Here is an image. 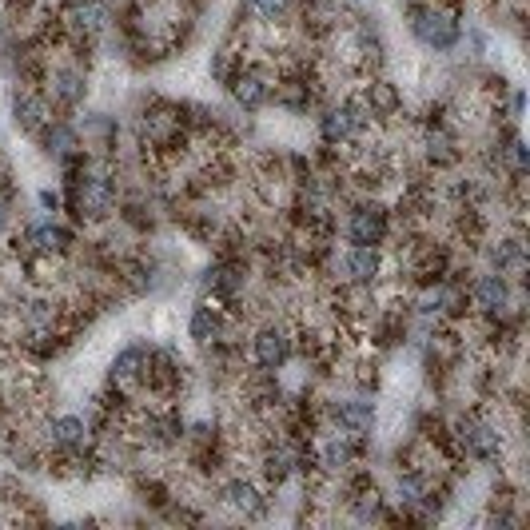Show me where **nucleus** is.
Here are the masks:
<instances>
[{
	"instance_id": "obj_1",
	"label": "nucleus",
	"mask_w": 530,
	"mask_h": 530,
	"mask_svg": "<svg viewBox=\"0 0 530 530\" xmlns=\"http://www.w3.org/2000/svg\"><path fill=\"white\" fill-rule=\"evenodd\" d=\"M403 24L419 48L431 56H451L463 44V8L459 4H435V0H399Z\"/></svg>"
},
{
	"instance_id": "obj_2",
	"label": "nucleus",
	"mask_w": 530,
	"mask_h": 530,
	"mask_svg": "<svg viewBox=\"0 0 530 530\" xmlns=\"http://www.w3.org/2000/svg\"><path fill=\"white\" fill-rule=\"evenodd\" d=\"M395 236V212L387 196H359L339 212V244L387 248Z\"/></svg>"
},
{
	"instance_id": "obj_3",
	"label": "nucleus",
	"mask_w": 530,
	"mask_h": 530,
	"mask_svg": "<svg viewBox=\"0 0 530 530\" xmlns=\"http://www.w3.org/2000/svg\"><path fill=\"white\" fill-rule=\"evenodd\" d=\"M40 92H44V100L52 104L56 116H76V112H84V104H88V96H92V68H84V64L60 56V52H52Z\"/></svg>"
},
{
	"instance_id": "obj_4",
	"label": "nucleus",
	"mask_w": 530,
	"mask_h": 530,
	"mask_svg": "<svg viewBox=\"0 0 530 530\" xmlns=\"http://www.w3.org/2000/svg\"><path fill=\"white\" fill-rule=\"evenodd\" d=\"M212 495H216V503H220L232 519L260 523V519L271 515L279 491H267L252 471H228L224 479H216V491H212Z\"/></svg>"
},
{
	"instance_id": "obj_5",
	"label": "nucleus",
	"mask_w": 530,
	"mask_h": 530,
	"mask_svg": "<svg viewBox=\"0 0 530 530\" xmlns=\"http://www.w3.org/2000/svg\"><path fill=\"white\" fill-rule=\"evenodd\" d=\"M275 84H279V68H275L271 60H240V68L228 76L224 92H228V100L236 104V112L256 116V112L271 108Z\"/></svg>"
},
{
	"instance_id": "obj_6",
	"label": "nucleus",
	"mask_w": 530,
	"mask_h": 530,
	"mask_svg": "<svg viewBox=\"0 0 530 530\" xmlns=\"http://www.w3.org/2000/svg\"><path fill=\"white\" fill-rule=\"evenodd\" d=\"M295 363V343H291V315H271L252 323L248 331V367L260 371H283Z\"/></svg>"
},
{
	"instance_id": "obj_7",
	"label": "nucleus",
	"mask_w": 530,
	"mask_h": 530,
	"mask_svg": "<svg viewBox=\"0 0 530 530\" xmlns=\"http://www.w3.org/2000/svg\"><path fill=\"white\" fill-rule=\"evenodd\" d=\"M335 283H355V287H379L391 283V260L383 248H351L339 244L331 256V275Z\"/></svg>"
},
{
	"instance_id": "obj_8",
	"label": "nucleus",
	"mask_w": 530,
	"mask_h": 530,
	"mask_svg": "<svg viewBox=\"0 0 530 530\" xmlns=\"http://www.w3.org/2000/svg\"><path fill=\"white\" fill-rule=\"evenodd\" d=\"M379 427V411L371 403V395H323V431H339V435H359V439H375Z\"/></svg>"
},
{
	"instance_id": "obj_9",
	"label": "nucleus",
	"mask_w": 530,
	"mask_h": 530,
	"mask_svg": "<svg viewBox=\"0 0 530 530\" xmlns=\"http://www.w3.org/2000/svg\"><path fill=\"white\" fill-rule=\"evenodd\" d=\"M148 347L152 339H128L124 347H116V355L108 359V375L104 383L128 391L132 399H140V383H144V367H148Z\"/></svg>"
},
{
	"instance_id": "obj_10",
	"label": "nucleus",
	"mask_w": 530,
	"mask_h": 530,
	"mask_svg": "<svg viewBox=\"0 0 530 530\" xmlns=\"http://www.w3.org/2000/svg\"><path fill=\"white\" fill-rule=\"evenodd\" d=\"M56 112H52V104L44 100V92L40 88H28V84H12V92H8V120H12V128L20 132V136H36L48 120H52Z\"/></svg>"
},
{
	"instance_id": "obj_11",
	"label": "nucleus",
	"mask_w": 530,
	"mask_h": 530,
	"mask_svg": "<svg viewBox=\"0 0 530 530\" xmlns=\"http://www.w3.org/2000/svg\"><path fill=\"white\" fill-rule=\"evenodd\" d=\"M359 92H363V100H367V108H371V116H375L379 128L395 124V120L407 112L403 88H399L387 72H379V76H363V80H359Z\"/></svg>"
},
{
	"instance_id": "obj_12",
	"label": "nucleus",
	"mask_w": 530,
	"mask_h": 530,
	"mask_svg": "<svg viewBox=\"0 0 530 530\" xmlns=\"http://www.w3.org/2000/svg\"><path fill=\"white\" fill-rule=\"evenodd\" d=\"M44 439L48 447H92V427L84 419V411H48L44 415Z\"/></svg>"
},
{
	"instance_id": "obj_13",
	"label": "nucleus",
	"mask_w": 530,
	"mask_h": 530,
	"mask_svg": "<svg viewBox=\"0 0 530 530\" xmlns=\"http://www.w3.org/2000/svg\"><path fill=\"white\" fill-rule=\"evenodd\" d=\"M76 128H80L84 148H92V152H108V156L120 152V136H124V128H120V120H116L112 112H76Z\"/></svg>"
},
{
	"instance_id": "obj_14",
	"label": "nucleus",
	"mask_w": 530,
	"mask_h": 530,
	"mask_svg": "<svg viewBox=\"0 0 530 530\" xmlns=\"http://www.w3.org/2000/svg\"><path fill=\"white\" fill-rule=\"evenodd\" d=\"M32 144L40 148V156H48L52 164L60 160V156H68V152H76V148H84V140H80V128H76V116H52L36 136H32Z\"/></svg>"
},
{
	"instance_id": "obj_15",
	"label": "nucleus",
	"mask_w": 530,
	"mask_h": 530,
	"mask_svg": "<svg viewBox=\"0 0 530 530\" xmlns=\"http://www.w3.org/2000/svg\"><path fill=\"white\" fill-rule=\"evenodd\" d=\"M240 60H244V52H240V44H232L228 36L208 52V76H212V84H228V76L240 68Z\"/></svg>"
},
{
	"instance_id": "obj_16",
	"label": "nucleus",
	"mask_w": 530,
	"mask_h": 530,
	"mask_svg": "<svg viewBox=\"0 0 530 530\" xmlns=\"http://www.w3.org/2000/svg\"><path fill=\"white\" fill-rule=\"evenodd\" d=\"M295 4L299 0H252V12L260 24H295Z\"/></svg>"
},
{
	"instance_id": "obj_17",
	"label": "nucleus",
	"mask_w": 530,
	"mask_h": 530,
	"mask_svg": "<svg viewBox=\"0 0 530 530\" xmlns=\"http://www.w3.org/2000/svg\"><path fill=\"white\" fill-rule=\"evenodd\" d=\"M459 44L471 48V60H483V56L491 52V36H487L483 28H463V40H459Z\"/></svg>"
},
{
	"instance_id": "obj_18",
	"label": "nucleus",
	"mask_w": 530,
	"mask_h": 530,
	"mask_svg": "<svg viewBox=\"0 0 530 530\" xmlns=\"http://www.w3.org/2000/svg\"><path fill=\"white\" fill-rule=\"evenodd\" d=\"M36 204H40L44 216H60V212H64V196H60L56 188H40V192H36Z\"/></svg>"
},
{
	"instance_id": "obj_19",
	"label": "nucleus",
	"mask_w": 530,
	"mask_h": 530,
	"mask_svg": "<svg viewBox=\"0 0 530 530\" xmlns=\"http://www.w3.org/2000/svg\"><path fill=\"white\" fill-rule=\"evenodd\" d=\"M16 224V204H8L4 196H0V240L8 236V228Z\"/></svg>"
}]
</instances>
